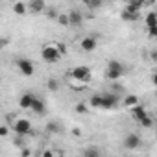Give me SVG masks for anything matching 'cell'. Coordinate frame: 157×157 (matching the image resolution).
I'll list each match as a JSON object with an SVG mask.
<instances>
[{
	"label": "cell",
	"instance_id": "obj_1",
	"mask_svg": "<svg viewBox=\"0 0 157 157\" xmlns=\"http://www.w3.org/2000/svg\"><path fill=\"white\" fill-rule=\"evenodd\" d=\"M63 54H65V46L63 44H46L43 50H41V57H43V61H46V63H50V65H54V63H57L61 57H63Z\"/></svg>",
	"mask_w": 157,
	"mask_h": 157
},
{
	"label": "cell",
	"instance_id": "obj_2",
	"mask_svg": "<svg viewBox=\"0 0 157 157\" xmlns=\"http://www.w3.org/2000/svg\"><path fill=\"white\" fill-rule=\"evenodd\" d=\"M107 80H111V82H117V80H120V78L126 74V67L120 63V61H117V59H111L109 63H107Z\"/></svg>",
	"mask_w": 157,
	"mask_h": 157
},
{
	"label": "cell",
	"instance_id": "obj_3",
	"mask_svg": "<svg viewBox=\"0 0 157 157\" xmlns=\"http://www.w3.org/2000/svg\"><path fill=\"white\" fill-rule=\"evenodd\" d=\"M70 78H72V80H76V82H80V83H85V85H87V83L91 82V78H93V72H91L89 67L80 65V67H74V68H72Z\"/></svg>",
	"mask_w": 157,
	"mask_h": 157
},
{
	"label": "cell",
	"instance_id": "obj_4",
	"mask_svg": "<svg viewBox=\"0 0 157 157\" xmlns=\"http://www.w3.org/2000/svg\"><path fill=\"white\" fill-rule=\"evenodd\" d=\"M15 65H17V68H19V72H21L22 76H32V74L35 72V67H33V63H32L28 57H19Z\"/></svg>",
	"mask_w": 157,
	"mask_h": 157
},
{
	"label": "cell",
	"instance_id": "obj_5",
	"mask_svg": "<svg viewBox=\"0 0 157 157\" xmlns=\"http://www.w3.org/2000/svg\"><path fill=\"white\" fill-rule=\"evenodd\" d=\"M17 135H28V133H32V122L28 120V118H19L15 124H13V128H11Z\"/></svg>",
	"mask_w": 157,
	"mask_h": 157
},
{
	"label": "cell",
	"instance_id": "obj_6",
	"mask_svg": "<svg viewBox=\"0 0 157 157\" xmlns=\"http://www.w3.org/2000/svg\"><path fill=\"white\" fill-rule=\"evenodd\" d=\"M117 105H118V96L115 93L102 94V109H117Z\"/></svg>",
	"mask_w": 157,
	"mask_h": 157
},
{
	"label": "cell",
	"instance_id": "obj_7",
	"mask_svg": "<svg viewBox=\"0 0 157 157\" xmlns=\"http://www.w3.org/2000/svg\"><path fill=\"white\" fill-rule=\"evenodd\" d=\"M80 46H82V50H83V52H94V50L98 48V39H96V37H93V35L83 37V39H82V43H80Z\"/></svg>",
	"mask_w": 157,
	"mask_h": 157
},
{
	"label": "cell",
	"instance_id": "obj_8",
	"mask_svg": "<svg viewBox=\"0 0 157 157\" xmlns=\"http://www.w3.org/2000/svg\"><path fill=\"white\" fill-rule=\"evenodd\" d=\"M67 17H68V26H72V28H78V26L83 22V15L78 11V10H70L67 13Z\"/></svg>",
	"mask_w": 157,
	"mask_h": 157
},
{
	"label": "cell",
	"instance_id": "obj_9",
	"mask_svg": "<svg viewBox=\"0 0 157 157\" xmlns=\"http://www.w3.org/2000/svg\"><path fill=\"white\" fill-rule=\"evenodd\" d=\"M26 8L32 13H43L46 10V2L44 0H30V4H26Z\"/></svg>",
	"mask_w": 157,
	"mask_h": 157
},
{
	"label": "cell",
	"instance_id": "obj_10",
	"mask_svg": "<svg viewBox=\"0 0 157 157\" xmlns=\"http://www.w3.org/2000/svg\"><path fill=\"white\" fill-rule=\"evenodd\" d=\"M30 111H33L35 115H39V117H43L44 113H46V105H44V102L41 100V98H33V102H32V105H30Z\"/></svg>",
	"mask_w": 157,
	"mask_h": 157
},
{
	"label": "cell",
	"instance_id": "obj_11",
	"mask_svg": "<svg viewBox=\"0 0 157 157\" xmlns=\"http://www.w3.org/2000/svg\"><path fill=\"white\" fill-rule=\"evenodd\" d=\"M139 144H140V137H139L137 133H129V135L124 139V146H126L128 150H135V148H139Z\"/></svg>",
	"mask_w": 157,
	"mask_h": 157
},
{
	"label": "cell",
	"instance_id": "obj_12",
	"mask_svg": "<svg viewBox=\"0 0 157 157\" xmlns=\"http://www.w3.org/2000/svg\"><path fill=\"white\" fill-rule=\"evenodd\" d=\"M33 98H35V94H32V93H24L22 96H21V100H19V105H21V109H30V105H32V102H33Z\"/></svg>",
	"mask_w": 157,
	"mask_h": 157
},
{
	"label": "cell",
	"instance_id": "obj_13",
	"mask_svg": "<svg viewBox=\"0 0 157 157\" xmlns=\"http://www.w3.org/2000/svg\"><path fill=\"white\" fill-rule=\"evenodd\" d=\"M129 109H131V117H133L137 122H139L142 117H146V115H148V113H146V109H144L140 104H135V105H133V107H129Z\"/></svg>",
	"mask_w": 157,
	"mask_h": 157
},
{
	"label": "cell",
	"instance_id": "obj_14",
	"mask_svg": "<svg viewBox=\"0 0 157 157\" xmlns=\"http://www.w3.org/2000/svg\"><path fill=\"white\" fill-rule=\"evenodd\" d=\"M26 11H28V8H26V4H24V2H21V0L13 4V13H15V15L22 17V15H26Z\"/></svg>",
	"mask_w": 157,
	"mask_h": 157
},
{
	"label": "cell",
	"instance_id": "obj_15",
	"mask_svg": "<svg viewBox=\"0 0 157 157\" xmlns=\"http://www.w3.org/2000/svg\"><path fill=\"white\" fill-rule=\"evenodd\" d=\"M144 24H146V28H153V26H157V17H155V11H150V13L146 15Z\"/></svg>",
	"mask_w": 157,
	"mask_h": 157
},
{
	"label": "cell",
	"instance_id": "obj_16",
	"mask_svg": "<svg viewBox=\"0 0 157 157\" xmlns=\"http://www.w3.org/2000/svg\"><path fill=\"white\" fill-rule=\"evenodd\" d=\"M89 104H91V107H94V109H102V94H93V96L89 98Z\"/></svg>",
	"mask_w": 157,
	"mask_h": 157
},
{
	"label": "cell",
	"instance_id": "obj_17",
	"mask_svg": "<svg viewBox=\"0 0 157 157\" xmlns=\"http://www.w3.org/2000/svg\"><path fill=\"white\" fill-rule=\"evenodd\" d=\"M85 6L89 10H100L104 6V0H85Z\"/></svg>",
	"mask_w": 157,
	"mask_h": 157
},
{
	"label": "cell",
	"instance_id": "obj_18",
	"mask_svg": "<svg viewBox=\"0 0 157 157\" xmlns=\"http://www.w3.org/2000/svg\"><path fill=\"white\" fill-rule=\"evenodd\" d=\"M135 104H139V98H137L135 94H128V96L124 98V105H126V107H133Z\"/></svg>",
	"mask_w": 157,
	"mask_h": 157
},
{
	"label": "cell",
	"instance_id": "obj_19",
	"mask_svg": "<svg viewBox=\"0 0 157 157\" xmlns=\"http://www.w3.org/2000/svg\"><path fill=\"white\" fill-rule=\"evenodd\" d=\"M100 155V150L98 148H89V150H83V157H98Z\"/></svg>",
	"mask_w": 157,
	"mask_h": 157
},
{
	"label": "cell",
	"instance_id": "obj_20",
	"mask_svg": "<svg viewBox=\"0 0 157 157\" xmlns=\"http://www.w3.org/2000/svg\"><path fill=\"white\" fill-rule=\"evenodd\" d=\"M139 124H140L142 128H151V126H153V120H151V118L146 115V117H142V118L139 120Z\"/></svg>",
	"mask_w": 157,
	"mask_h": 157
},
{
	"label": "cell",
	"instance_id": "obj_21",
	"mask_svg": "<svg viewBox=\"0 0 157 157\" xmlns=\"http://www.w3.org/2000/svg\"><path fill=\"white\" fill-rule=\"evenodd\" d=\"M76 113H80V115H85V113H89V107H87V104H83V102L76 104Z\"/></svg>",
	"mask_w": 157,
	"mask_h": 157
},
{
	"label": "cell",
	"instance_id": "obj_22",
	"mask_svg": "<svg viewBox=\"0 0 157 157\" xmlns=\"http://www.w3.org/2000/svg\"><path fill=\"white\" fill-rule=\"evenodd\" d=\"M56 21H57V24H59V26H65V28L68 26V17H67V15H57V19H56Z\"/></svg>",
	"mask_w": 157,
	"mask_h": 157
},
{
	"label": "cell",
	"instance_id": "obj_23",
	"mask_svg": "<svg viewBox=\"0 0 157 157\" xmlns=\"http://www.w3.org/2000/svg\"><path fill=\"white\" fill-rule=\"evenodd\" d=\"M46 129H48L50 133H57V131H59V126H57L56 122H48V124H46Z\"/></svg>",
	"mask_w": 157,
	"mask_h": 157
},
{
	"label": "cell",
	"instance_id": "obj_24",
	"mask_svg": "<svg viewBox=\"0 0 157 157\" xmlns=\"http://www.w3.org/2000/svg\"><path fill=\"white\" fill-rule=\"evenodd\" d=\"M48 89H50V91H57V89H59L57 80H48Z\"/></svg>",
	"mask_w": 157,
	"mask_h": 157
},
{
	"label": "cell",
	"instance_id": "obj_25",
	"mask_svg": "<svg viewBox=\"0 0 157 157\" xmlns=\"http://www.w3.org/2000/svg\"><path fill=\"white\" fill-rule=\"evenodd\" d=\"M8 135H10V128H8V126H0V137L4 139V137H8Z\"/></svg>",
	"mask_w": 157,
	"mask_h": 157
},
{
	"label": "cell",
	"instance_id": "obj_26",
	"mask_svg": "<svg viewBox=\"0 0 157 157\" xmlns=\"http://www.w3.org/2000/svg\"><path fill=\"white\" fill-rule=\"evenodd\" d=\"M44 11H46V10H44ZM46 15H48V19H57V15H59V13H57L56 10H48V11H46Z\"/></svg>",
	"mask_w": 157,
	"mask_h": 157
},
{
	"label": "cell",
	"instance_id": "obj_27",
	"mask_svg": "<svg viewBox=\"0 0 157 157\" xmlns=\"http://www.w3.org/2000/svg\"><path fill=\"white\" fill-rule=\"evenodd\" d=\"M10 44V39L8 37H0V50H2L4 46H8Z\"/></svg>",
	"mask_w": 157,
	"mask_h": 157
},
{
	"label": "cell",
	"instance_id": "obj_28",
	"mask_svg": "<svg viewBox=\"0 0 157 157\" xmlns=\"http://www.w3.org/2000/svg\"><path fill=\"white\" fill-rule=\"evenodd\" d=\"M148 35H150V37H157V26L148 28Z\"/></svg>",
	"mask_w": 157,
	"mask_h": 157
},
{
	"label": "cell",
	"instance_id": "obj_29",
	"mask_svg": "<svg viewBox=\"0 0 157 157\" xmlns=\"http://www.w3.org/2000/svg\"><path fill=\"white\" fill-rule=\"evenodd\" d=\"M39 155H43V157H52V155H54V151H52V150H44V151H41Z\"/></svg>",
	"mask_w": 157,
	"mask_h": 157
},
{
	"label": "cell",
	"instance_id": "obj_30",
	"mask_svg": "<svg viewBox=\"0 0 157 157\" xmlns=\"http://www.w3.org/2000/svg\"><path fill=\"white\" fill-rule=\"evenodd\" d=\"M72 133H74L76 137H80V135H82V131H80V129H72Z\"/></svg>",
	"mask_w": 157,
	"mask_h": 157
},
{
	"label": "cell",
	"instance_id": "obj_31",
	"mask_svg": "<svg viewBox=\"0 0 157 157\" xmlns=\"http://www.w3.org/2000/svg\"><path fill=\"white\" fill-rule=\"evenodd\" d=\"M83 2H85V0H83Z\"/></svg>",
	"mask_w": 157,
	"mask_h": 157
}]
</instances>
